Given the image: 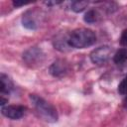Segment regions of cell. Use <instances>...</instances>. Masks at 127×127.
I'll return each mask as SVG.
<instances>
[{"label": "cell", "instance_id": "12", "mask_svg": "<svg viewBox=\"0 0 127 127\" xmlns=\"http://www.w3.org/2000/svg\"><path fill=\"white\" fill-rule=\"evenodd\" d=\"M118 92L122 95L127 96V75L121 80V82L118 85Z\"/></svg>", "mask_w": 127, "mask_h": 127}, {"label": "cell", "instance_id": "8", "mask_svg": "<svg viewBox=\"0 0 127 127\" xmlns=\"http://www.w3.org/2000/svg\"><path fill=\"white\" fill-rule=\"evenodd\" d=\"M22 24H23V26L25 28H27L29 30H36L37 27H38L35 15L31 11H28V12H26L23 15V17H22Z\"/></svg>", "mask_w": 127, "mask_h": 127}, {"label": "cell", "instance_id": "3", "mask_svg": "<svg viewBox=\"0 0 127 127\" xmlns=\"http://www.w3.org/2000/svg\"><path fill=\"white\" fill-rule=\"evenodd\" d=\"M112 55V49L109 46H101L90 53V60L96 65H103L108 62Z\"/></svg>", "mask_w": 127, "mask_h": 127}, {"label": "cell", "instance_id": "14", "mask_svg": "<svg viewBox=\"0 0 127 127\" xmlns=\"http://www.w3.org/2000/svg\"><path fill=\"white\" fill-rule=\"evenodd\" d=\"M26 4H27L26 2H19V1H14L13 2L14 7H20V6H23V5H26Z\"/></svg>", "mask_w": 127, "mask_h": 127}, {"label": "cell", "instance_id": "4", "mask_svg": "<svg viewBox=\"0 0 127 127\" xmlns=\"http://www.w3.org/2000/svg\"><path fill=\"white\" fill-rule=\"evenodd\" d=\"M44 58H45L44 53L42 52L41 49H39L37 47L30 48V49H28L23 54V60H24V62L27 64L31 65V66L41 64L43 63V61H44Z\"/></svg>", "mask_w": 127, "mask_h": 127}, {"label": "cell", "instance_id": "11", "mask_svg": "<svg viewBox=\"0 0 127 127\" xmlns=\"http://www.w3.org/2000/svg\"><path fill=\"white\" fill-rule=\"evenodd\" d=\"M88 1H73L71 2V10L76 12V13H79V12H82L87 6H88Z\"/></svg>", "mask_w": 127, "mask_h": 127}, {"label": "cell", "instance_id": "6", "mask_svg": "<svg viewBox=\"0 0 127 127\" xmlns=\"http://www.w3.org/2000/svg\"><path fill=\"white\" fill-rule=\"evenodd\" d=\"M50 73L54 76V77H58V78H61L63 76H64L67 71H68V67H67V64L62 61V60H58L56 62H54L50 68Z\"/></svg>", "mask_w": 127, "mask_h": 127}, {"label": "cell", "instance_id": "7", "mask_svg": "<svg viewBox=\"0 0 127 127\" xmlns=\"http://www.w3.org/2000/svg\"><path fill=\"white\" fill-rule=\"evenodd\" d=\"M14 89V84L11 78L5 73H1L0 75V93L1 95L9 94Z\"/></svg>", "mask_w": 127, "mask_h": 127}, {"label": "cell", "instance_id": "16", "mask_svg": "<svg viewBox=\"0 0 127 127\" xmlns=\"http://www.w3.org/2000/svg\"><path fill=\"white\" fill-rule=\"evenodd\" d=\"M125 105H126V108H127V99H126V101H125Z\"/></svg>", "mask_w": 127, "mask_h": 127}, {"label": "cell", "instance_id": "2", "mask_svg": "<svg viewBox=\"0 0 127 127\" xmlns=\"http://www.w3.org/2000/svg\"><path fill=\"white\" fill-rule=\"evenodd\" d=\"M30 100L38 112V114L46 121L54 123L58 121V112L57 109L49 103L44 98L36 95V94H30Z\"/></svg>", "mask_w": 127, "mask_h": 127}, {"label": "cell", "instance_id": "5", "mask_svg": "<svg viewBox=\"0 0 127 127\" xmlns=\"http://www.w3.org/2000/svg\"><path fill=\"white\" fill-rule=\"evenodd\" d=\"M26 107L22 105H5L1 107V113L12 120H18L24 116Z\"/></svg>", "mask_w": 127, "mask_h": 127}, {"label": "cell", "instance_id": "1", "mask_svg": "<svg viewBox=\"0 0 127 127\" xmlns=\"http://www.w3.org/2000/svg\"><path fill=\"white\" fill-rule=\"evenodd\" d=\"M96 42V35L93 31L85 28L76 29L67 38V45L75 49H84L92 46Z\"/></svg>", "mask_w": 127, "mask_h": 127}, {"label": "cell", "instance_id": "15", "mask_svg": "<svg viewBox=\"0 0 127 127\" xmlns=\"http://www.w3.org/2000/svg\"><path fill=\"white\" fill-rule=\"evenodd\" d=\"M60 3H61L60 1H53V2L48 1V2H45V4L48 5V6H51V5H57V4H60Z\"/></svg>", "mask_w": 127, "mask_h": 127}, {"label": "cell", "instance_id": "13", "mask_svg": "<svg viewBox=\"0 0 127 127\" xmlns=\"http://www.w3.org/2000/svg\"><path fill=\"white\" fill-rule=\"evenodd\" d=\"M120 44L123 47H127V29L122 32V35L120 37Z\"/></svg>", "mask_w": 127, "mask_h": 127}, {"label": "cell", "instance_id": "9", "mask_svg": "<svg viewBox=\"0 0 127 127\" xmlns=\"http://www.w3.org/2000/svg\"><path fill=\"white\" fill-rule=\"evenodd\" d=\"M113 62L116 64H123L127 62V48L118 50L113 56Z\"/></svg>", "mask_w": 127, "mask_h": 127}, {"label": "cell", "instance_id": "10", "mask_svg": "<svg viewBox=\"0 0 127 127\" xmlns=\"http://www.w3.org/2000/svg\"><path fill=\"white\" fill-rule=\"evenodd\" d=\"M83 20L87 24H94L99 20V14L95 9H90L84 14Z\"/></svg>", "mask_w": 127, "mask_h": 127}]
</instances>
